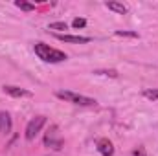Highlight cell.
<instances>
[{"instance_id":"cell-1","label":"cell","mask_w":158,"mask_h":156,"mask_svg":"<svg viewBox=\"0 0 158 156\" xmlns=\"http://www.w3.org/2000/svg\"><path fill=\"white\" fill-rule=\"evenodd\" d=\"M35 53H37V57L42 59L44 63H63V61L68 59L64 51L55 50V48H52V46H48L44 42H37L35 44Z\"/></svg>"},{"instance_id":"cell-2","label":"cell","mask_w":158,"mask_h":156,"mask_svg":"<svg viewBox=\"0 0 158 156\" xmlns=\"http://www.w3.org/2000/svg\"><path fill=\"white\" fill-rule=\"evenodd\" d=\"M55 96L59 99H64L68 103L81 105V107H94L96 105V99L86 97V96H81V94H76V92H70V90H59V92H55Z\"/></svg>"},{"instance_id":"cell-3","label":"cell","mask_w":158,"mask_h":156,"mask_svg":"<svg viewBox=\"0 0 158 156\" xmlns=\"http://www.w3.org/2000/svg\"><path fill=\"white\" fill-rule=\"evenodd\" d=\"M63 138L59 136V129H57V125H52L50 129H48V132H46V136H44V145L48 147V149H55V151H59L61 147H63Z\"/></svg>"},{"instance_id":"cell-4","label":"cell","mask_w":158,"mask_h":156,"mask_svg":"<svg viewBox=\"0 0 158 156\" xmlns=\"http://www.w3.org/2000/svg\"><path fill=\"white\" fill-rule=\"evenodd\" d=\"M46 123V116H35L33 119H30V123L26 125V140L31 142L35 140V136L40 132V129L44 127Z\"/></svg>"},{"instance_id":"cell-5","label":"cell","mask_w":158,"mask_h":156,"mask_svg":"<svg viewBox=\"0 0 158 156\" xmlns=\"http://www.w3.org/2000/svg\"><path fill=\"white\" fill-rule=\"evenodd\" d=\"M2 90L11 97H30L31 96V92H28L26 88H19V86H13V84H4Z\"/></svg>"},{"instance_id":"cell-6","label":"cell","mask_w":158,"mask_h":156,"mask_svg":"<svg viewBox=\"0 0 158 156\" xmlns=\"http://www.w3.org/2000/svg\"><path fill=\"white\" fill-rule=\"evenodd\" d=\"M98 151H99V154H103V156H112L114 154V145H112V142L109 138H101L98 142Z\"/></svg>"},{"instance_id":"cell-7","label":"cell","mask_w":158,"mask_h":156,"mask_svg":"<svg viewBox=\"0 0 158 156\" xmlns=\"http://www.w3.org/2000/svg\"><path fill=\"white\" fill-rule=\"evenodd\" d=\"M11 127H13L11 116L7 112H0V134H9Z\"/></svg>"},{"instance_id":"cell-8","label":"cell","mask_w":158,"mask_h":156,"mask_svg":"<svg viewBox=\"0 0 158 156\" xmlns=\"http://www.w3.org/2000/svg\"><path fill=\"white\" fill-rule=\"evenodd\" d=\"M57 39L63 42H72V44H86L90 42V37H79V35H57Z\"/></svg>"},{"instance_id":"cell-9","label":"cell","mask_w":158,"mask_h":156,"mask_svg":"<svg viewBox=\"0 0 158 156\" xmlns=\"http://www.w3.org/2000/svg\"><path fill=\"white\" fill-rule=\"evenodd\" d=\"M105 7L110 9V11H114V13H119V15H127V6H123L121 2H114V0L105 2Z\"/></svg>"},{"instance_id":"cell-10","label":"cell","mask_w":158,"mask_h":156,"mask_svg":"<svg viewBox=\"0 0 158 156\" xmlns=\"http://www.w3.org/2000/svg\"><path fill=\"white\" fill-rule=\"evenodd\" d=\"M15 6H17L19 9H22V11H33V9H35V6H33V4L24 2V0H17V2H15Z\"/></svg>"},{"instance_id":"cell-11","label":"cell","mask_w":158,"mask_h":156,"mask_svg":"<svg viewBox=\"0 0 158 156\" xmlns=\"http://www.w3.org/2000/svg\"><path fill=\"white\" fill-rule=\"evenodd\" d=\"M143 96L147 97V99H151V101H158V88H149V90H143Z\"/></svg>"},{"instance_id":"cell-12","label":"cell","mask_w":158,"mask_h":156,"mask_svg":"<svg viewBox=\"0 0 158 156\" xmlns=\"http://www.w3.org/2000/svg\"><path fill=\"white\" fill-rule=\"evenodd\" d=\"M116 37H129V39H138V33H136V31H121V30H118V31H116Z\"/></svg>"},{"instance_id":"cell-13","label":"cell","mask_w":158,"mask_h":156,"mask_svg":"<svg viewBox=\"0 0 158 156\" xmlns=\"http://www.w3.org/2000/svg\"><path fill=\"white\" fill-rule=\"evenodd\" d=\"M50 30L63 31V30H68V24H66V22H52V24H50Z\"/></svg>"},{"instance_id":"cell-14","label":"cell","mask_w":158,"mask_h":156,"mask_svg":"<svg viewBox=\"0 0 158 156\" xmlns=\"http://www.w3.org/2000/svg\"><path fill=\"white\" fill-rule=\"evenodd\" d=\"M94 74H96V76H109V77H118V72H116V70H96Z\"/></svg>"},{"instance_id":"cell-15","label":"cell","mask_w":158,"mask_h":156,"mask_svg":"<svg viewBox=\"0 0 158 156\" xmlns=\"http://www.w3.org/2000/svg\"><path fill=\"white\" fill-rule=\"evenodd\" d=\"M72 26H74V28H85V26H86V20H85V18H74Z\"/></svg>"},{"instance_id":"cell-16","label":"cell","mask_w":158,"mask_h":156,"mask_svg":"<svg viewBox=\"0 0 158 156\" xmlns=\"http://www.w3.org/2000/svg\"><path fill=\"white\" fill-rule=\"evenodd\" d=\"M132 156H145V149H143V147H138V149H134Z\"/></svg>"}]
</instances>
